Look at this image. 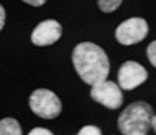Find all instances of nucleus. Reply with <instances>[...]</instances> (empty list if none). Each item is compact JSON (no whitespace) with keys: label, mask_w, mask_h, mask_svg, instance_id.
I'll use <instances>...</instances> for the list:
<instances>
[{"label":"nucleus","mask_w":156,"mask_h":135,"mask_svg":"<svg viewBox=\"0 0 156 135\" xmlns=\"http://www.w3.org/2000/svg\"><path fill=\"white\" fill-rule=\"evenodd\" d=\"M133 135H147V133H133Z\"/></svg>","instance_id":"16"},{"label":"nucleus","mask_w":156,"mask_h":135,"mask_svg":"<svg viewBox=\"0 0 156 135\" xmlns=\"http://www.w3.org/2000/svg\"><path fill=\"white\" fill-rule=\"evenodd\" d=\"M28 135H53V133H51L48 129H44V127H34V129L30 130Z\"/></svg>","instance_id":"12"},{"label":"nucleus","mask_w":156,"mask_h":135,"mask_svg":"<svg viewBox=\"0 0 156 135\" xmlns=\"http://www.w3.org/2000/svg\"><path fill=\"white\" fill-rule=\"evenodd\" d=\"M147 58L151 62V65L156 67V40H153V42L147 47Z\"/></svg>","instance_id":"11"},{"label":"nucleus","mask_w":156,"mask_h":135,"mask_svg":"<svg viewBox=\"0 0 156 135\" xmlns=\"http://www.w3.org/2000/svg\"><path fill=\"white\" fill-rule=\"evenodd\" d=\"M76 135H101V130L97 126L87 124V126H84V127H81L80 130H78Z\"/></svg>","instance_id":"10"},{"label":"nucleus","mask_w":156,"mask_h":135,"mask_svg":"<svg viewBox=\"0 0 156 135\" xmlns=\"http://www.w3.org/2000/svg\"><path fill=\"white\" fill-rule=\"evenodd\" d=\"M28 104H30L31 112L44 120H53L59 116L62 110L61 100L51 90H47V89L34 90L30 95Z\"/></svg>","instance_id":"3"},{"label":"nucleus","mask_w":156,"mask_h":135,"mask_svg":"<svg viewBox=\"0 0 156 135\" xmlns=\"http://www.w3.org/2000/svg\"><path fill=\"white\" fill-rule=\"evenodd\" d=\"M148 34V23L142 17H131L123 20L115 28V39L122 45H134L142 42Z\"/></svg>","instance_id":"4"},{"label":"nucleus","mask_w":156,"mask_h":135,"mask_svg":"<svg viewBox=\"0 0 156 135\" xmlns=\"http://www.w3.org/2000/svg\"><path fill=\"white\" fill-rule=\"evenodd\" d=\"M0 135H22V126L14 118H3L0 121Z\"/></svg>","instance_id":"8"},{"label":"nucleus","mask_w":156,"mask_h":135,"mask_svg":"<svg viewBox=\"0 0 156 135\" xmlns=\"http://www.w3.org/2000/svg\"><path fill=\"white\" fill-rule=\"evenodd\" d=\"M123 0H97V5L103 12H114L122 5Z\"/></svg>","instance_id":"9"},{"label":"nucleus","mask_w":156,"mask_h":135,"mask_svg":"<svg viewBox=\"0 0 156 135\" xmlns=\"http://www.w3.org/2000/svg\"><path fill=\"white\" fill-rule=\"evenodd\" d=\"M153 129H154V132H156V115L153 116Z\"/></svg>","instance_id":"15"},{"label":"nucleus","mask_w":156,"mask_h":135,"mask_svg":"<svg viewBox=\"0 0 156 135\" xmlns=\"http://www.w3.org/2000/svg\"><path fill=\"white\" fill-rule=\"evenodd\" d=\"M0 12H2V19H0V28H3V26H5V17H6V12H5V8H3V6L0 8Z\"/></svg>","instance_id":"14"},{"label":"nucleus","mask_w":156,"mask_h":135,"mask_svg":"<svg viewBox=\"0 0 156 135\" xmlns=\"http://www.w3.org/2000/svg\"><path fill=\"white\" fill-rule=\"evenodd\" d=\"M22 2L28 3V5H31V6H42L47 0H22Z\"/></svg>","instance_id":"13"},{"label":"nucleus","mask_w":156,"mask_h":135,"mask_svg":"<svg viewBox=\"0 0 156 135\" xmlns=\"http://www.w3.org/2000/svg\"><path fill=\"white\" fill-rule=\"evenodd\" d=\"M90 98L95 103L108 107V109H119L123 103V95H122V87L119 84L112 83V81H100L94 84L90 89Z\"/></svg>","instance_id":"5"},{"label":"nucleus","mask_w":156,"mask_h":135,"mask_svg":"<svg viewBox=\"0 0 156 135\" xmlns=\"http://www.w3.org/2000/svg\"><path fill=\"white\" fill-rule=\"evenodd\" d=\"M153 107L144 101L131 103L117 118V127L123 135L147 133L153 127Z\"/></svg>","instance_id":"2"},{"label":"nucleus","mask_w":156,"mask_h":135,"mask_svg":"<svg viewBox=\"0 0 156 135\" xmlns=\"http://www.w3.org/2000/svg\"><path fill=\"white\" fill-rule=\"evenodd\" d=\"M62 34V28L56 20H44L34 26L31 33V42L37 47H47L59 40Z\"/></svg>","instance_id":"7"},{"label":"nucleus","mask_w":156,"mask_h":135,"mask_svg":"<svg viewBox=\"0 0 156 135\" xmlns=\"http://www.w3.org/2000/svg\"><path fill=\"white\" fill-rule=\"evenodd\" d=\"M72 62L78 76L89 86L105 81L109 75V58L97 44H78L72 51Z\"/></svg>","instance_id":"1"},{"label":"nucleus","mask_w":156,"mask_h":135,"mask_svg":"<svg viewBox=\"0 0 156 135\" xmlns=\"http://www.w3.org/2000/svg\"><path fill=\"white\" fill-rule=\"evenodd\" d=\"M148 73L139 62L126 61L122 64V67L117 72V81L122 90H133L139 86H142L147 81Z\"/></svg>","instance_id":"6"}]
</instances>
